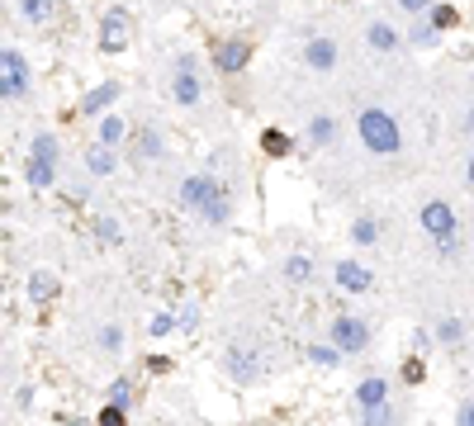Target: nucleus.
I'll return each instance as SVG.
<instances>
[{
    "label": "nucleus",
    "mask_w": 474,
    "mask_h": 426,
    "mask_svg": "<svg viewBox=\"0 0 474 426\" xmlns=\"http://www.w3.org/2000/svg\"><path fill=\"white\" fill-rule=\"evenodd\" d=\"M356 133H361V142H365L375 157H399V152H403L399 119H394V114H384V110H375V104L356 114Z\"/></svg>",
    "instance_id": "f257e3e1"
},
{
    "label": "nucleus",
    "mask_w": 474,
    "mask_h": 426,
    "mask_svg": "<svg viewBox=\"0 0 474 426\" xmlns=\"http://www.w3.org/2000/svg\"><path fill=\"white\" fill-rule=\"evenodd\" d=\"M356 417L361 426H394V389L384 374H365L356 383Z\"/></svg>",
    "instance_id": "f03ea898"
},
{
    "label": "nucleus",
    "mask_w": 474,
    "mask_h": 426,
    "mask_svg": "<svg viewBox=\"0 0 474 426\" xmlns=\"http://www.w3.org/2000/svg\"><path fill=\"white\" fill-rule=\"evenodd\" d=\"M171 100L180 110H195L204 100V81H199V57L195 53H180L176 67H171Z\"/></svg>",
    "instance_id": "7ed1b4c3"
},
{
    "label": "nucleus",
    "mask_w": 474,
    "mask_h": 426,
    "mask_svg": "<svg viewBox=\"0 0 474 426\" xmlns=\"http://www.w3.org/2000/svg\"><path fill=\"white\" fill-rule=\"evenodd\" d=\"M0 95L10 104L29 95V62L19 48H0Z\"/></svg>",
    "instance_id": "20e7f679"
},
{
    "label": "nucleus",
    "mask_w": 474,
    "mask_h": 426,
    "mask_svg": "<svg viewBox=\"0 0 474 426\" xmlns=\"http://www.w3.org/2000/svg\"><path fill=\"white\" fill-rule=\"evenodd\" d=\"M418 223L431 242H446V237H460V218H456V208H450L446 199H427L418 208Z\"/></svg>",
    "instance_id": "39448f33"
},
{
    "label": "nucleus",
    "mask_w": 474,
    "mask_h": 426,
    "mask_svg": "<svg viewBox=\"0 0 474 426\" xmlns=\"http://www.w3.org/2000/svg\"><path fill=\"white\" fill-rule=\"evenodd\" d=\"M327 341H333V346H342L346 355H361V351L370 346V323H365V317L342 313V317H333V327H327Z\"/></svg>",
    "instance_id": "423d86ee"
},
{
    "label": "nucleus",
    "mask_w": 474,
    "mask_h": 426,
    "mask_svg": "<svg viewBox=\"0 0 474 426\" xmlns=\"http://www.w3.org/2000/svg\"><path fill=\"white\" fill-rule=\"evenodd\" d=\"M133 43V15L114 5L105 10V19H100V53H123Z\"/></svg>",
    "instance_id": "0eeeda50"
},
{
    "label": "nucleus",
    "mask_w": 474,
    "mask_h": 426,
    "mask_svg": "<svg viewBox=\"0 0 474 426\" xmlns=\"http://www.w3.org/2000/svg\"><path fill=\"white\" fill-rule=\"evenodd\" d=\"M218 176H185L180 180V195H176V204L185 208V213H195V218H199V213L204 208H209V199L218 195Z\"/></svg>",
    "instance_id": "6e6552de"
},
{
    "label": "nucleus",
    "mask_w": 474,
    "mask_h": 426,
    "mask_svg": "<svg viewBox=\"0 0 474 426\" xmlns=\"http://www.w3.org/2000/svg\"><path fill=\"white\" fill-rule=\"evenodd\" d=\"M247 62H252V43H247V38H218L214 43V67L223 76H237Z\"/></svg>",
    "instance_id": "1a4fd4ad"
},
{
    "label": "nucleus",
    "mask_w": 474,
    "mask_h": 426,
    "mask_svg": "<svg viewBox=\"0 0 474 426\" xmlns=\"http://www.w3.org/2000/svg\"><path fill=\"white\" fill-rule=\"evenodd\" d=\"M333 280H337V289L342 294H370V285H375V275H370V266H361V261H352V256H346V261H337L333 266Z\"/></svg>",
    "instance_id": "9d476101"
},
{
    "label": "nucleus",
    "mask_w": 474,
    "mask_h": 426,
    "mask_svg": "<svg viewBox=\"0 0 474 426\" xmlns=\"http://www.w3.org/2000/svg\"><path fill=\"white\" fill-rule=\"evenodd\" d=\"M261 355L256 351H247V346H228V351H223V370H228V379L233 383H252L261 370Z\"/></svg>",
    "instance_id": "9b49d317"
},
{
    "label": "nucleus",
    "mask_w": 474,
    "mask_h": 426,
    "mask_svg": "<svg viewBox=\"0 0 474 426\" xmlns=\"http://www.w3.org/2000/svg\"><path fill=\"white\" fill-rule=\"evenodd\" d=\"M304 67H308V72H333V67H337V43L323 38V34L308 38V43H304Z\"/></svg>",
    "instance_id": "f8f14e48"
},
{
    "label": "nucleus",
    "mask_w": 474,
    "mask_h": 426,
    "mask_svg": "<svg viewBox=\"0 0 474 426\" xmlns=\"http://www.w3.org/2000/svg\"><path fill=\"white\" fill-rule=\"evenodd\" d=\"M119 170V147H105V142H91L86 147V176L91 180H105Z\"/></svg>",
    "instance_id": "ddd939ff"
},
{
    "label": "nucleus",
    "mask_w": 474,
    "mask_h": 426,
    "mask_svg": "<svg viewBox=\"0 0 474 426\" xmlns=\"http://www.w3.org/2000/svg\"><path fill=\"white\" fill-rule=\"evenodd\" d=\"M57 289H62V280L53 270H34L29 280H24V294H29V304H38V308H48L53 298H57Z\"/></svg>",
    "instance_id": "4468645a"
},
{
    "label": "nucleus",
    "mask_w": 474,
    "mask_h": 426,
    "mask_svg": "<svg viewBox=\"0 0 474 426\" xmlns=\"http://www.w3.org/2000/svg\"><path fill=\"white\" fill-rule=\"evenodd\" d=\"M119 95H123L119 81H100L95 91H86V100H81V114H91V119H95V114H110V104H114Z\"/></svg>",
    "instance_id": "2eb2a0df"
},
{
    "label": "nucleus",
    "mask_w": 474,
    "mask_h": 426,
    "mask_svg": "<svg viewBox=\"0 0 474 426\" xmlns=\"http://www.w3.org/2000/svg\"><path fill=\"white\" fill-rule=\"evenodd\" d=\"M233 208H237L233 189H228V185H218V195L209 199V208L199 213V223H209V228H228V223H233Z\"/></svg>",
    "instance_id": "dca6fc26"
},
{
    "label": "nucleus",
    "mask_w": 474,
    "mask_h": 426,
    "mask_svg": "<svg viewBox=\"0 0 474 426\" xmlns=\"http://www.w3.org/2000/svg\"><path fill=\"white\" fill-rule=\"evenodd\" d=\"M57 161H38V157H24V185L29 189H57Z\"/></svg>",
    "instance_id": "f3484780"
},
{
    "label": "nucleus",
    "mask_w": 474,
    "mask_h": 426,
    "mask_svg": "<svg viewBox=\"0 0 474 426\" xmlns=\"http://www.w3.org/2000/svg\"><path fill=\"white\" fill-rule=\"evenodd\" d=\"M365 43L375 53H399V43H403V34L389 24V19H370V29H365Z\"/></svg>",
    "instance_id": "a211bd4d"
},
{
    "label": "nucleus",
    "mask_w": 474,
    "mask_h": 426,
    "mask_svg": "<svg viewBox=\"0 0 474 426\" xmlns=\"http://www.w3.org/2000/svg\"><path fill=\"white\" fill-rule=\"evenodd\" d=\"M304 360H308L314 370H337L342 360H346V351H342V346H333V341H314V346L304 351Z\"/></svg>",
    "instance_id": "6ab92c4d"
},
{
    "label": "nucleus",
    "mask_w": 474,
    "mask_h": 426,
    "mask_svg": "<svg viewBox=\"0 0 474 426\" xmlns=\"http://www.w3.org/2000/svg\"><path fill=\"white\" fill-rule=\"evenodd\" d=\"M161 152H167V138H161L157 128H142V133H133V157H142V161H157Z\"/></svg>",
    "instance_id": "aec40b11"
},
{
    "label": "nucleus",
    "mask_w": 474,
    "mask_h": 426,
    "mask_svg": "<svg viewBox=\"0 0 474 426\" xmlns=\"http://www.w3.org/2000/svg\"><path fill=\"white\" fill-rule=\"evenodd\" d=\"M308 147H333V138H337V119L333 114H314L308 119Z\"/></svg>",
    "instance_id": "412c9836"
},
{
    "label": "nucleus",
    "mask_w": 474,
    "mask_h": 426,
    "mask_svg": "<svg viewBox=\"0 0 474 426\" xmlns=\"http://www.w3.org/2000/svg\"><path fill=\"white\" fill-rule=\"evenodd\" d=\"M431 336H437V346H460V341L469 336V323L465 317H441V323L431 327Z\"/></svg>",
    "instance_id": "4be33fe9"
},
{
    "label": "nucleus",
    "mask_w": 474,
    "mask_h": 426,
    "mask_svg": "<svg viewBox=\"0 0 474 426\" xmlns=\"http://www.w3.org/2000/svg\"><path fill=\"white\" fill-rule=\"evenodd\" d=\"M123 138H129V123H123L119 114H105L95 128V142H105V147H123Z\"/></svg>",
    "instance_id": "5701e85b"
},
{
    "label": "nucleus",
    "mask_w": 474,
    "mask_h": 426,
    "mask_svg": "<svg viewBox=\"0 0 474 426\" xmlns=\"http://www.w3.org/2000/svg\"><path fill=\"white\" fill-rule=\"evenodd\" d=\"M261 152L266 157H290L295 152V138L285 133V128H266V133H261Z\"/></svg>",
    "instance_id": "b1692460"
},
{
    "label": "nucleus",
    "mask_w": 474,
    "mask_h": 426,
    "mask_svg": "<svg viewBox=\"0 0 474 426\" xmlns=\"http://www.w3.org/2000/svg\"><path fill=\"white\" fill-rule=\"evenodd\" d=\"M19 15H24L29 24H53V19H57V0H19Z\"/></svg>",
    "instance_id": "393cba45"
},
{
    "label": "nucleus",
    "mask_w": 474,
    "mask_h": 426,
    "mask_svg": "<svg viewBox=\"0 0 474 426\" xmlns=\"http://www.w3.org/2000/svg\"><path fill=\"white\" fill-rule=\"evenodd\" d=\"M91 232H95V242H105V247H119V242H123V228H119L114 213H95Z\"/></svg>",
    "instance_id": "a878e982"
},
{
    "label": "nucleus",
    "mask_w": 474,
    "mask_h": 426,
    "mask_svg": "<svg viewBox=\"0 0 474 426\" xmlns=\"http://www.w3.org/2000/svg\"><path fill=\"white\" fill-rule=\"evenodd\" d=\"M133 393H138V389H133V379H129V374H119L110 389H105V402H110V408H123V412H129V408H133Z\"/></svg>",
    "instance_id": "bb28decb"
},
{
    "label": "nucleus",
    "mask_w": 474,
    "mask_h": 426,
    "mask_svg": "<svg viewBox=\"0 0 474 426\" xmlns=\"http://www.w3.org/2000/svg\"><path fill=\"white\" fill-rule=\"evenodd\" d=\"M285 280H290V285H308V280H314V261H308L304 251L285 256Z\"/></svg>",
    "instance_id": "cd10ccee"
},
{
    "label": "nucleus",
    "mask_w": 474,
    "mask_h": 426,
    "mask_svg": "<svg viewBox=\"0 0 474 426\" xmlns=\"http://www.w3.org/2000/svg\"><path fill=\"white\" fill-rule=\"evenodd\" d=\"M437 38H441V29L431 24V15H422L413 29H408V43H413V48H437Z\"/></svg>",
    "instance_id": "c85d7f7f"
},
{
    "label": "nucleus",
    "mask_w": 474,
    "mask_h": 426,
    "mask_svg": "<svg viewBox=\"0 0 474 426\" xmlns=\"http://www.w3.org/2000/svg\"><path fill=\"white\" fill-rule=\"evenodd\" d=\"M171 332H180V313L176 308H161V313H152V323H148V336H171Z\"/></svg>",
    "instance_id": "c756f323"
},
{
    "label": "nucleus",
    "mask_w": 474,
    "mask_h": 426,
    "mask_svg": "<svg viewBox=\"0 0 474 426\" xmlns=\"http://www.w3.org/2000/svg\"><path fill=\"white\" fill-rule=\"evenodd\" d=\"M352 242H356V247H375V242H380V223L370 218V213H361V218L352 223Z\"/></svg>",
    "instance_id": "7c9ffc66"
},
{
    "label": "nucleus",
    "mask_w": 474,
    "mask_h": 426,
    "mask_svg": "<svg viewBox=\"0 0 474 426\" xmlns=\"http://www.w3.org/2000/svg\"><path fill=\"white\" fill-rule=\"evenodd\" d=\"M29 157H38V161H57L62 147H57L53 133H34V138H29Z\"/></svg>",
    "instance_id": "2f4dec72"
},
{
    "label": "nucleus",
    "mask_w": 474,
    "mask_h": 426,
    "mask_svg": "<svg viewBox=\"0 0 474 426\" xmlns=\"http://www.w3.org/2000/svg\"><path fill=\"white\" fill-rule=\"evenodd\" d=\"M95 346L105 351V355H119V351H123V327H119V323H105V327L95 332Z\"/></svg>",
    "instance_id": "473e14b6"
},
{
    "label": "nucleus",
    "mask_w": 474,
    "mask_h": 426,
    "mask_svg": "<svg viewBox=\"0 0 474 426\" xmlns=\"http://www.w3.org/2000/svg\"><path fill=\"white\" fill-rule=\"evenodd\" d=\"M431 24H437V29H456L460 24V10L456 5H431Z\"/></svg>",
    "instance_id": "72a5a7b5"
},
{
    "label": "nucleus",
    "mask_w": 474,
    "mask_h": 426,
    "mask_svg": "<svg viewBox=\"0 0 474 426\" xmlns=\"http://www.w3.org/2000/svg\"><path fill=\"white\" fill-rule=\"evenodd\" d=\"M403 379H408V383H422V379H427V360H422V355H408V360H403Z\"/></svg>",
    "instance_id": "f704fd0d"
},
{
    "label": "nucleus",
    "mask_w": 474,
    "mask_h": 426,
    "mask_svg": "<svg viewBox=\"0 0 474 426\" xmlns=\"http://www.w3.org/2000/svg\"><path fill=\"white\" fill-rule=\"evenodd\" d=\"M95 426H129V412H123V408H110V402H105V408H100V417H95Z\"/></svg>",
    "instance_id": "c9c22d12"
},
{
    "label": "nucleus",
    "mask_w": 474,
    "mask_h": 426,
    "mask_svg": "<svg viewBox=\"0 0 474 426\" xmlns=\"http://www.w3.org/2000/svg\"><path fill=\"white\" fill-rule=\"evenodd\" d=\"M176 313H180V332H199V308L195 304H180Z\"/></svg>",
    "instance_id": "e433bc0d"
},
{
    "label": "nucleus",
    "mask_w": 474,
    "mask_h": 426,
    "mask_svg": "<svg viewBox=\"0 0 474 426\" xmlns=\"http://www.w3.org/2000/svg\"><path fill=\"white\" fill-rule=\"evenodd\" d=\"M413 346H418V355H427L431 346H437V336H431V327H418V332H413Z\"/></svg>",
    "instance_id": "4c0bfd02"
},
{
    "label": "nucleus",
    "mask_w": 474,
    "mask_h": 426,
    "mask_svg": "<svg viewBox=\"0 0 474 426\" xmlns=\"http://www.w3.org/2000/svg\"><path fill=\"white\" fill-rule=\"evenodd\" d=\"M431 5L437 0H399V10H408V15H431Z\"/></svg>",
    "instance_id": "58836bf2"
},
{
    "label": "nucleus",
    "mask_w": 474,
    "mask_h": 426,
    "mask_svg": "<svg viewBox=\"0 0 474 426\" xmlns=\"http://www.w3.org/2000/svg\"><path fill=\"white\" fill-rule=\"evenodd\" d=\"M437 251L446 256V261H456V256L465 251V242H460V237H446V242H437Z\"/></svg>",
    "instance_id": "ea45409f"
},
{
    "label": "nucleus",
    "mask_w": 474,
    "mask_h": 426,
    "mask_svg": "<svg viewBox=\"0 0 474 426\" xmlns=\"http://www.w3.org/2000/svg\"><path fill=\"white\" fill-rule=\"evenodd\" d=\"M456 426H474V398H465L456 408Z\"/></svg>",
    "instance_id": "a19ab883"
},
{
    "label": "nucleus",
    "mask_w": 474,
    "mask_h": 426,
    "mask_svg": "<svg viewBox=\"0 0 474 426\" xmlns=\"http://www.w3.org/2000/svg\"><path fill=\"white\" fill-rule=\"evenodd\" d=\"M15 402H19V408H34V383H19V389H15Z\"/></svg>",
    "instance_id": "79ce46f5"
},
{
    "label": "nucleus",
    "mask_w": 474,
    "mask_h": 426,
    "mask_svg": "<svg viewBox=\"0 0 474 426\" xmlns=\"http://www.w3.org/2000/svg\"><path fill=\"white\" fill-rule=\"evenodd\" d=\"M148 370H152V374H167V370H171V360H167V355H152V360H148Z\"/></svg>",
    "instance_id": "37998d69"
},
{
    "label": "nucleus",
    "mask_w": 474,
    "mask_h": 426,
    "mask_svg": "<svg viewBox=\"0 0 474 426\" xmlns=\"http://www.w3.org/2000/svg\"><path fill=\"white\" fill-rule=\"evenodd\" d=\"M57 426H95V421H81V417H62Z\"/></svg>",
    "instance_id": "c03bdc74"
},
{
    "label": "nucleus",
    "mask_w": 474,
    "mask_h": 426,
    "mask_svg": "<svg viewBox=\"0 0 474 426\" xmlns=\"http://www.w3.org/2000/svg\"><path fill=\"white\" fill-rule=\"evenodd\" d=\"M465 180H469V189H474V157H469V166H465Z\"/></svg>",
    "instance_id": "a18cd8bd"
},
{
    "label": "nucleus",
    "mask_w": 474,
    "mask_h": 426,
    "mask_svg": "<svg viewBox=\"0 0 474 426\" xmlns=\"http://www.w3.org/2000/svg\"><path fill=\"white\" fill-rule=\"evenodd\" d=\"M465 128H469V133H474V110H469V114H465Z\"/></svg>",
    "instance_id": "49530a36"
}]
</instances>
